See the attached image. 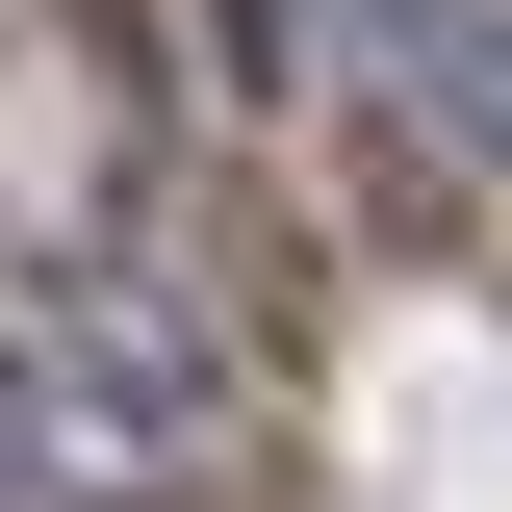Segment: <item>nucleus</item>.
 Returning a JSON list of instances; mask_svg holds the SVG:
<instances>
[{
	"label": "nucleus",
	"instance_id": "nucleus-1",
	"mask_svg": "<svg viewBox=\"0 0 512 512\" xmlns=\"http://www.w3.org/2000/svg\"><path fill=\"white\" fill-rule=\"evenodd\" d=\"M0 359L52 384V436L103 461V487H205L256 410L231 308H205L180 256H128V231H52V256H0Z\"/></svg>",
	"mask_w": 512,
	"mask_h": 512
},
{
	"label": "nucleus",
	"instance_id": "nucleus-2",
	"mask_svg": "<svg viewBox=\"0 0 512 512\" xmlns=\"http://www.w3.org/2000/svg\"><path fill=\"white\" fill-rule=\"evenodd\" d=\"M308 77L410 180H512V0H308Z\"/></svg>",
	"mask_w": 512,
	"mask_h": 512
},
{
	"label": "nucleus",
	"instance_id": "nucleus-3",
	"mask_svg": "<svg viewBox=\"0 0 512 512\" xmlns=\"http://www.w3.org/2000/svg\"><path fill=\"white\" fill-rule=\"evenodd\" d=\"M0 512H103V461L52 436V384H26V359H0Z\"/></svg>",
	"mask_w": 512,
	"mask_h": 512
}]
</instances>
